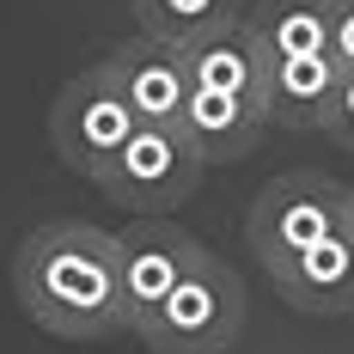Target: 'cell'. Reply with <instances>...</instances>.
Listing matches in <instances>:
<instances>
[{
	"label": "cell",
	"mask_w": 354,
	"mask_h": 354,
	"mask_svg": "<svg viewBox=\"0 0 354 354\" xmlns=\"http://www.w3.org/2000/svg\"><path fill=\"white\" fill-rule=\"evenodd\" d=\"M141 354H147V348H141Z\"/></svg>",
	"instance_id": "e0dca14e"
},
{
	"label": "cell",
	"mask_w": 354,
	"mask_h": 354,
	"mask_svg": "<svg viewBox=\"0 0 354 354\" xmlns=\"http://www.w3.org/2000/svg\"><path fill=\"white\" fill-rule=\"evenodd\" d=\"M202 153L189 147L183 129H153L141 122L135 129V141L122 147V159L110 165V177L98 183L116 208H129L135 220H171L189 196H196V183H202Z\"/></svg>",
	"instance_id": "5b68a950"
},
{
	"label": "cell",
	"mask_w": 354,
	"mask_h": 354,
	"mask_svg": "<svg viewBox=\"0 0 354 354\" xmlns=\"http://www.w3.org/2000/svg\"><path fill=\"white\" fill-rule=\"evenodd\" d=\"M293 312H312V318H342L354 312V232H336L312 245L306 257H293L287 269L269 275Z\"/></svg>",
	"instance_id": "ba28073f"
},
{
	"label": "cell",
	"mask_w": 354,
	"mask_h": 354,
	"mask_svg": "<svg viewBox=\"0 0 354 354\" xmlns=\"http://www.w3.org/2000/svg\"><path fill=\"white\" fill-rule=\"evenodd\" d=\"M129 6H135L147 37L177 43V49H196V43L250 19V0H129Z\"/></svg>",
	"instance_id": "4fadbf2b"
},
{
	"label": "cell",
	"mask_w": 354,
	"mask_h": 354,
	"mask_svg": "<svg viewBox=\"0 0 354 354\" xmlns=\"http://www.w3.org/2000/svg\"><path fill=\"white\" fill-rule=\"evenodd\" d=\"M336 232H348V183L324 171H287L275 183H263L245 214V239L269 275Z\"/></svg>",
	"instance_id": "7a4b0ae2"
},
{
	"label": "cell",
	"mask_w": 354,
	"mask_h": 354,
	"mask_svg": "<svg viewBox=\"0 0 354 354\" xmlns=\"http://www.w3.org/2000/svg\"><path fill=\"white\" fill-rule=\"evenodd\" d=\"M239 330H245V287L214 250H202L177 293L159 306V318L141 330V342L147 354H226Z\"/></svg>",
	"instance_id": "277c9868"
},
{
	"label": "cell",
	"mask_w": 354,
	"mask_h": 354,
	"mask_svg": "<svg viewBox=\"0 0 354 354\" xmlns=\"http://www.w3.org/2000/svg\"><path fill=\"white\" fill-rule=\"evenodd\" d=\"M348 232H354V183H348Z\"/></svg>",
	"instance_id": "2e32d148"
},
{
	"label": "cell",
	"mask_w": 354,
	"mask_h": 354,
	"mask_svg": "<svg viewBox=\"0 0 354 354\" xmlns=\"http://www.w3.org/2000/svg\"><path fill=\"white\" fill-rule=\"evenodd\" d=\"M330 12L336 0H250V31L269 49V62L330 55Z\"/></svg>",
	"instance_id": "7c38bea8"
},
{
	"label": "cell",
	"mask_w": 354,
	"mask_h": 354,
	"mask_svg": "<svg viewBox=\"0 0 354 354\" xmlns=\"http://www.w3.org/2000/svg\"><path fill=\"white\" fill-rule=\"evenodd\" d=\"M324 135L354 153V73H342V86H336V104H330V116H324Z\"/></svg>",
	"instance_id": "5bb4252c"
},
{
	"label": "cell",
	"mask_w": 354,
	"mask_h": 354,
	"mask_svg": "<svg viewBox=\"0 0 354 354\" xmlns=\"http://www.w3.org/2000/svg\"><path fill=\"white\" fill-rule=\"evenodd\" d=\"M269 129V110L250 104V98H226V92H196L183 110V135L202 153V165H239L257 153Z\"/></svg>",
	"instance_id": "30bf717a"
},
{
	"label": "cell",
	"mask_w": 354,
	"mask_h": 354,
	"mask_svg": "<svg viewBox=\"0 0 354 354\" xmlns=\"http://www.w3.org/2000/svg\"><path fill=\"white\" fill-rule=\"evenodd\" d=\"M135 129H141V116L129 110L122 98V86L110 80L104 62H92V68H80L55 92V104H49V147H55V159L80 171L86 183H104L110 165L122 159V147L135 141Z\"/></svg>",
	"instance_id": "3957f363"
},
{
	"label": "cell",
	"mask_w": 354,
	"mask_h": 354,
	"mask_svg": "<svg viewBox=\"0 0 354 354\" xmlns=\"http://www.w3.org/2000/svg\"><path fill=\"white\" fill-rule=\"evenodd\" d=\"M12 293L25 318L68 342H98L122 330L116 232L92 220H43L12 250Z\"/></svg>",
	"instance_id": "6da1fadb"
},
{
	"label": "cell",
	"mask_w": 354,
	"mask_h": 354,
	"mask_svg": "<svg viewBox=\"0 0 354 354\" xmlns=\"http://www.w3.org/2000/svg\"><path fill=\"white\" fill-rule=\"evenodd\" d=\"M330 62L354 73V0H336V12H330Z\"/></svg>",
	"instance_id": "9a60e30c"
},
{
	"label": "cell",
	"mask_w": 354,
	"mask_h": 354,
	"mask_svg": "<svg viewBox=\"0 0 354 354\" xmlns=\"http://www.w3.org/2000/svg\"><path fill=\"white\" fill-rule=\"evenodd\" d=\"M104 68L122 86V98H129V110L141 122H153V129H183V110L196 98V80H189V62H183L177 43H159V37L135 31L129 43H116L104 55Z\"/></svg>",
	"instance_id": "52a82bcc"
},
{
	"label": "cell",
	"mask_w": 354,
	"mask_h": 354,
	"mask_svg": "<svg viewBox=\"0 0 354 354\" xmlns=\"http://www.w3.org/2000/svg\"><path fill=\"white\" fill-rule=\"evenodd\" d=\"M183 62H189L196 92H226V98H250L269 110V49L257 43L250 25H232V31L183 49Z\"/></svg>",
	"instance_id": "9c48e42d"
},
{
	"label": "cell",
	"mask_w": 354,
	"mask_h": 354,
	"mask_svg": "<svg viewBox=\"0 0 354 354\" xmlns=\"http://www.w3.org/2000/svg\"><path fill=\"white\" fill-rule=\"evenodd\" d=\"M342 68L330 55H293L269 62V122L275 129H324V116L336 104Z\"/></svg>",
	"instance_id": "8fae6325"
},
{
	"label": "cell",
	"mask_w": 354,
	"mask_h": 354,
	"mask_svg": "<svg viewBox=\"0 0 354 354\" xmlns=\"http://www.w3.org/2000/svg\"><path fill=\"white\" fill-rule=\"evenodd\" d=\"M202 245L171 220H129L116 232V287H122V330L141 336L159 318V306L177 293V281L196 269Z\"/></svg>",
	"instance_id": "8992f818"
}]
</instances>
